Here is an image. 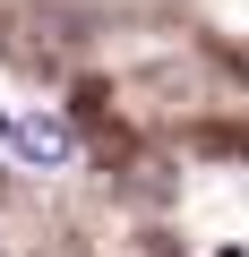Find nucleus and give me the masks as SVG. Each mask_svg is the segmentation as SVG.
Listing matches in <instances>:
<instances>
[{
    "mask_svg": "<svg viewBox=\"0 0 249 257\" xmlns=\"http://www.w3.org/2000/svg\"><path fill=\"white\" fill-rule=\"evenodd\" d=\"M9 155L60 172V163H69V128H60V120H9Z\"/></svg>",
    "mask_w": 249,
    "mask_h": 257,
    "instance_id": "obj_1",
    "label": "nucleus"
}]
</instances>
